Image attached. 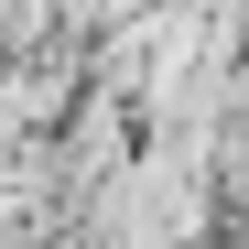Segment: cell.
Listing matches in <instances>:
<instances>
[{"label": "cell", "mask_w": 249, "mask_h": 249, "mask_svg": "<svg viewBox=\"0 0 249 249\" xmlns=\"http://www.w3.org/2000/svg\"><path fill=\"white\" fill-rule=\"evenodd\" d=\"M54 33V0H0V54H33Z\"/></svg>", "instance_id": "obj_1"}]
</instances>
